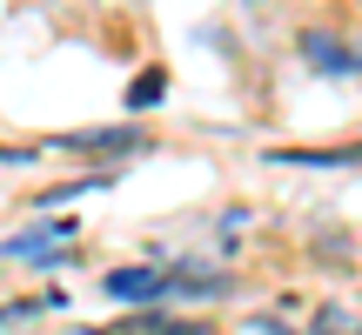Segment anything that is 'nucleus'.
<instances>
[{"mask_svg": "<svg viewBox=\"0 0 362 335\" xmlns=\"http://www.w3.org/2000/svg\"><path fill=\"white\" fill-rule=\"evenodd\" d=\"M161 94H168V81H161V67H148L141 81H128V107H155Z\"/></svg>", "mask_w": 362, "mask_h": 335, "instance_id": "nucleus-8", "label": "nucleus"}, {"mask_svg": "<svg viewBox=\"0 0 362 335\" xmlns=\"http://www.w3.org/2000/svg\"><path fill=\"white\" fill-rule=\"evenodd\" d=\"M282 168H362V148H275Z\"/></svg>", "mask_w": 362, "mask_h": 335, "instance_id": "nucleus-7", "label": "nucleus"}, {"mask_svg": "<svg viewBox=\"0 0 362 335\" xmlns=\"http://www.w3.org/2000/svg\"><path fill=\"white\" fill-rule=\"evenodd\" d=\"M88 335H215V329H208V322H181V315H161V309H134L128 322L88 329Z\"/></svg>", "mask_w": 362, "mask_h": 335, "instance_id": "nucleus-6", "label": "nucleus"}, {"mask_svg": "<svg viewBox=\"0 0 362 335\" xmlns=\"http://www.w3.org/2000/svg\"><path fill=\"white\" fill-rule=\"evenodd\" d=\"M101 188H115V175H81V181H67V188H54V194H40V208H54V201H67V194H101Z\"/></svg>", "mask_w": 362, "mask_h": 335, "instance_id": "nucleus-9", "label": "nucleus"}, {"mask_svg": "<svg viewBox=\"0 0 362 335\" xmlns=\"http://www.w3.org/2000/svg\"><path fill=\"white\" fill-rule=\"evenodd\" d=\"M0 261H34L40 275L67 269V261H81V228L74 221H34V228H21V235L0 242Z\"/></svg>", "mask_w": 362, "mask_h": 335, "instance_id": "nucleus-1", "label": "nucleus"}, {"mask_svg": "<svg viewBox=\"0 0 362 335\" xmlns=\"http://www.w3.org/2000/svg\"><path fill=\"white\" fill-rule=\"evenodd\" d=\"M168 282H175V288H168L175 302H221V295H235V282H228V275H221V269H202V261L175 269Z\"/></svg>", "mask_w": 362, "mask_h": 335, "instance_id": "nucleus-5", "label": "nucleus"}, {"mask_svg": "<svg viewBox=\"0 0 362 335\" xmlns=\"http://www.w3.org/2000/svg\"><path fill=\"white\" fill-rule=\"evenodd\" d=\"M54 148L67 155H101V161H121V155H141L148 134L141 128H88V134H54Z\"/></svg>", "mask_w": 362, "mask_h": 335, "instance_id": "nucleus-4", "label": "nucleus"}, {"mask_svg": "<svg viewBox=\"0 0 362 335\" xmlns=\"http://www.w3.org/2000/svg\"><path fill=\"white\" fill-rule=\"evenodd\" d=\"M61 295H40V302H0V329L7 322H21V315H34V309H54Z\"/></svg>", "mask_w": 362, "mask_h": 335, "instance_id": "nucleus-10", "label": "nucleus"}, {"mask_svg": "<svg viewBox=\"0 0 362 335\" xmlns=\"http://www.w3.org/2000/svg\"><path fill=\"white\" fill-rule=\"evenodd\" d=\"M168 269H155V261H128V269H107L101 275V295L121 302V309H161L168 302Z\"/></svg>", "mask_w": 362, "mask_h": 335, "instance_id": "nucleus-2", "label": "nucleus"}, {"mask_svg": "<svg viewBox=\"0 0 362 335\" xmlns=\"http://www.w3.org/2000/svg\"><path fill=\"white\" fill-rule=\"evenodd\" d=\"M296 47H302V61H309L322 81H349V74H362V47H349L336 27H302Z\"/></svg>", "mask_w": 362, "mask_h": 335, "instance_id": "nucleus-3", "label": "nucleus"}]
</instances>
